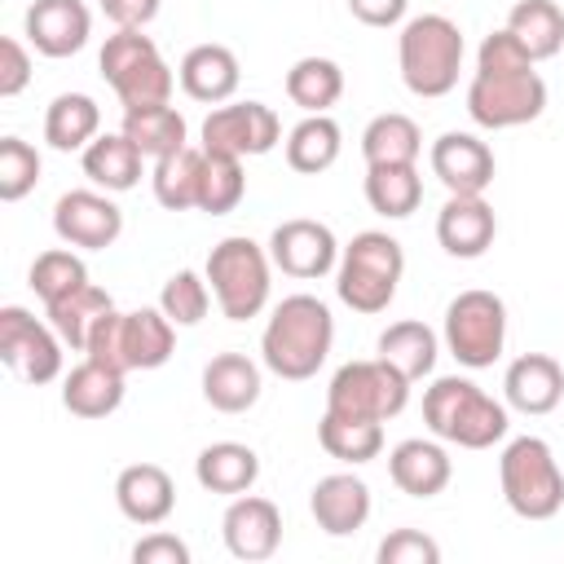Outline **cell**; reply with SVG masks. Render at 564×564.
<instances>
[{
	"label": "cell",
	"mask_w": 564,
	"mask_h": 564,
	"mask_svg": "<svg viewBox=\"0 0 564 564\" xmlns=\"http://www.w3.org/2000/svg\"><path fill=\"white\" fill-rule=\"evenodd\" d=\"M335 344V317L317 295H286L260 335V357L278 379H313Z\"/></svg>",
	"instance_id": "obj_1"
},
{
	"label": "cell",
	"mask_w": 564,
	"mask_h": 564,
	"mask_svg": "<svg viewBox=\"0 0 564 564\" xmlns=\"http://www.w3.org/2000/svg\"><path fill=\"white\" fill-rule=\"evenodd\" d=\"M423 423L436 441H449L458 449H489L511 427L507 405L458 375H445L423 392Z\"/></svg>",
	"instance_id": "obj_2"
},
{
	"label": "cell",
	"mask_w": 564,
	"mask_h": 564,
	"mask_svg": "<svg viewBox=\"0 0 564 564\" xmlns=\"http://www.w3.org/2000/svg\"><path fill=\"white\" fill-rule=\"evenodd\" d=\"M401 273H405V251L392 234L383 229H361L344 251H339V264H335V291L339 300L352 308V313H383L392 300H397V286H401Z\"/></svg>",
	"instance_id": "obj_3"
},
{
	"label": "cell",
	"mask_w": 564,
	"mask_h": 564,
	"mask_svg": "<svg viewBox=\"0 0 564 564\" xmlns=\"http://www.w3.org/2000/svg\"><path fill=\"white\" fill-rule=\"evenodd\" d=\"M401 84L414 97H445L463 70V31L445 13H419L401 26L397 40Z\"/></svg>",
	"instance_id": "obj_4"
},
{
	"label": "cell",
	"mask_w": 564,
	"mask_h": 564,
	"mask_svg": "<svg viewBox=\"0 0 564 564\" xmlns=\"http://www.w3.org/2000/svg\"><path fill=\"white\" fill-rule=\"evenodd\" d=\"M106 84L115 88V97L123 101V110L137 106H163L176 88L172 66L163 62L159 44L132 26H115V35H106L101 57H97Z\"/></svg>",
	"instance_id": "obj_5"
},
{
	"label": "cell",
	"mask_w": 564,
	"mask_h": 564,
	"mask_svg": "<svg viewBox=\"0 0 564 564\" xmlns=\"http://www.w3.org/2000/svg\"><path fill=\"white\" fill-rule=\"evenodd\" d=\"M498 480L520 520H551L564 507V471L542 436H516L498 458Z\"/></svg>",
	"instance_id": "obj_6"
},
{
	"label": "cell",
	"mask_w": 564,
	"mask_h": 564,
	"mask_svg": "<svg viewBox=\"0 0 564 564\" xmlns=\"http://www.w3.org/2000/svg\"><path fill=\"white\" fill-rule=\"evenodd\" d=\"M269 269H273L269 251L260 242H251L247 234H234V238H220L212 247L203 273L212 282L220 313L229 322H247L269 304Z\"/></svg>",
	"instance_id": "obj_7"
},
{
	"label": "cell",
	"mask_w": 564,
	"mask_h": 564,
	"mask_svg": "<svg viewBox=\"0 0 564 564\" xmlns=\"http://www.w3.org/2000/svg\"><path fill=\"white\" fill-rule=\"evenodd\" d=\"M507 344V304L494 291H458L445 308V348L458 366L485 370L502 357Z\"/></svg>",
	"instance_id": "obj_8"
},
{
	"label": "cell",
	"mask_w": 564,
	"mask_h": 564,
	"mask_svg": "<svg viewBox=\"0 0 564 564\" xmlns=\"http://www.w3.org/2000/svg\"><path fill=\"white\" fill-rule=\"evenodd\" d=\"M410 401V379L388 366L383 357L370 361H348L335 370L330 388H326V410L330 414H348V419H397Z\"/></svg>",
	"instance_id": "obj_9"
},
{
	"label": "cell",
	"mask_w": 564,
	"mask_h": 564,
	"mask_svg": "<svg viewBox=\"0 0 564 564\" xmlns=\"http://www.w3.org/2000/svg\"><path fill=\"white\" fill-rule=\"evenodd\" d=\"M546 110V84L538 70L524 75H471L467 84V115L480 128H520Z\"/></svg>",
	"instance_id": "obj_10"
},
{
	"label": "cell",
	"mask_w": 564,
	"mask_h": 564,
	"mask_svg": "<svg viewBox=\"0 0 564 564\" xmlns=\"http://www.w3.org/2000/svg\"><path fill=\"white\" fill-rule=\"evenodd\" d=\"M0 361L26 383H53L62 375V335L35 322L26 308H0Z\"/></svg>",
	"instance_id": "obj_11"
},
{
	"label": "cell",
	"mask_w": 564,
	"mask_h": 564,
	"mask_svg": "<svg viewBox=\"0 0 564 564\" xmlns=\"http://www.w3.org/2000/svg\"><path fill=\"white\" fill-rule=\"evenodd\" d=\"M278 141H282V123H278L273 106H264V101L216 106L203 119V150H216V154L256 159V154H269Z\"/></svg>",
	"instance_id": "obj_12"
},
{
	"label": "cell",
	"mask_w": 564,
	"mask_h": 564,
	"mask_svg": "<svg viewBox=\"0 0 564 564\" xmlns=\"http://www.w3.org/2000/svg\"><path fill=\"white\" fill-rule=\"evenodd\" d=\"M269 260L286 278L313 282V278H326L339 264V242H335L330 225L308 220V216H295V220H282L269 234Z\"/></svg>",
	"instance_id": "obj_13"
},
{
	"label": "cell",
	"mask_w": 564,
	"mask_h": 564,
	"mask_svg": "<svg viewBox=\"0 0 564 564\" xmlns=\"http://www.w3.org/2000/svg\"><path fill=\"white\" fill-rule=\"evenodd\" d=\"M53 234L66 247L106 251L123 234V212L97 189H70L53 203Z\"/></svg>",
	"instance_id": "obj_14"
},
{
	"label": "cell",
	"mask_w": 564,
	"mask_h": 564,
	"mask_svg": "<svg viewBox=\"0 0 564 564\" xmlns=\"http://www.w3.org/2000/svg\"><path fill=\"white\" fill-rule=\"evenodd\" d=\"M220 533L234 560L260 564L282 546V511L260 494H238L220 520Z\"/></svg>",
	"instance_id": "obj_15"
},
{
	"label": "cell",
	"mask_w": 564,
	"mask_h": 564,
	"mask_svg": "<svg viewBox=\"0 0 564 564\" xmlns=\"http://www.w3.org/2000/svg\"><path fill=\"white\" fill-rule=\"evenodd\" d=\"M432 176L449 194H485L494 181V150L471 132H445L427 150Z\"/></svg>",
	"instance_id": "obj_16"
},
{
	"label": "cell",
	"mask_w": 564,
	"mask_h": 564,
	"mask_svg": "<svg viewBox=\"0 0 564 564\" xmlns=\"http://www.w3.org/2000/svg\"><path fill=\"white\" fill-rule=\"evenodd\" d=\"M93 35V13L84 0H35L26 9V40L44 57H75Z\"/></svg>",
	"instance_id": "obj_17"
},
{
	"label": "cell",
	"mask_w": 564,
	"mask_h": 564,
	"mask_svg": "<svg viewBox=\"0 0 564 564\" xmlns=\"http://www.w3.org/2000/svg\"><path fill=\"white\" fill-rule=\"evenodd\" d=\"M498 216L480 194H449L445 207L436 212V242L454 260H476L494 247Z\"/></svg>",
	"instance_id": "obj_18"
},
{
	"label": "cell",
	"mask_w": 564,
	"mask_h": 564,
	"mask_svg": "<svg viewBox=\"0 0 564 564\" xmlns=\"http://www.w3.org/2000/svg\"><path fill=\"white\" fill-rule=\"evenodd\" d=\"M308 511H313L322 533L348 538L370 520V485L361 476H352V471L322 476L313 485V494H308Z\"/></svg>",
	"instance_id": "obj_19"
},
{
	"label": "cell",
	"mask_w": 564,
	"mask_h": 564,
	"mask_svg": "<svg viewBox=\"0 0 564 564\" xmlns=\"http://www.w3.org/2000/svg\"><path fill=\"white\" fill-rule=\"evenodd\" d=\"M115 502H119V511H123L132 524L154 529V524H163V520L172 516V507H176V485H172V476H167L159 463H132V467H123L119 480H115Z\"/></svg>",
	"instance_id": "obj_20"
},
{
	"label": "cell",
	"mask_w": 564,
	"mask_h": 564,
	"mask_svg": "<svg viewBox=\"0 0 564 564\" xmlns=\"http://www.w3.org/2000/svg\"><path fill=\"white\" fill-rule=\"evenodd\" d=\"M507 405L520 414H551L564 401V366L546 352H524L502 375Z\"/></svg>",
	"instance_id": "obj_21"
},
{
	"label": "cell",
	"mask_w": 564,
	"mask_h": 564,
	"mask_svg": "<svg viewBox=\"0 0 564 564\" xmlns=\"http://www.w3.org/2000/svg\"><path fill=\"white\" fill-rule=\"evenodd\" d=\"M388 476H392V485H397L401 494H410V498H436V494L449 485L454 463H449V454H445L436 441L410 436V441L392 445V454H388Z\"/></svg>",
	"instance_id": "obj_22"
},
{
	"label": "cell",
	"mask_w": 564,
	"mask_h": 564,
	"mask_svg": "<svg viewBox=\"0 0 564 564\" xmlns=\"http://www.w3.org/2000/svg\"><path fill=\"white\" fill-rule=\"evenodd\" d=\"M176 75H181L185 97H194V101H203V106L229 101V97L238 93V79H242L238 57H234L225 44H194V48L181 57Z\"/></svg>",
	"instance_id": "obj_23"
},
{
	"label": "cell",
	"mask_w": 564,
	"mask_h": 564,
	"mask_svg": "<svg viewBox=\"0 0 564 564\" xmlns=\"http://www.w3.org/2000/svg\"><path fill=\"white\" fill-rule=\"evenodd\" d=\"M203 401L220 414H242L260 401V366L247 352H216L203 366Z\"/></svg>",
	"instance_id": "obj_24"
},
{
	"label": "cell",
	"mask_w": 564,
	"mask_h": 564,
	"mask_svg": "<svg viewBox=\"0 0 564 564\" xmlns=\"http://www.w3.org/2000/svg\"><path fill=\"white\" fill-rule=\"evenodd\" d=\"M62 405L75 419H106L123 405V370L101 366L84 357L66 379H62Z\"/></svg>",
	"instance_id": "obj_25"
},
{
	"label": "cell",
	"mask_w": 564,
	"mask_h": 564,
	"mask_svg": "<svg viewBox=\"0 0 564 564\" xmlns=\"http://www.w3.org/2000/svg\"><path fill=\"white\" fill-rule=\"evenodd\" d=\"M194 480H198L207 494L238 498V494H251V485L260 480V458H256V449L242 445V441H216V445H207V449L194 458Z\"/></svg>",
	"instance_id": "obj_26"
},
{
	"label": "cell",
	"mask_w": 564,
	"mask_h": 564,
	"mask_svg": "<svg viewBox=\"0 0 564 564\" xmlns=\"http://www.w3.org/2000/svg\"><path fill=\"white\" fill-rule=\"evenodd\" d=\"M84 176L106 189V194H123L141 181V163L145 154L123 137V132H97L88 145H84Z\"/></svg>",
	"instance_id": "obj_27"
},
{
	"label": "cell",
	"mask_w": 564,
	"mask_h": 564,
	"mask_svg": "<svg viewBox=\"0 0 564 564\" xmlns=\"http://www.w3.org/2000/svg\"><path fill=\"white\" fill-rule=\"evenodd\" d=\"M128 370H159L176 348V322L163 308H132L119 326Z\"/></svg>",
	"instance_id": "obj_28"
},
{
	"label": "cell",
	"mask_w": 564,
	"mask_h": 564,
	"mask_svg": "<svg viewBox=\"0 0 564 564\" xmlns=\"http://www.w3.org/2000/svg\"><path fill=\"white\" fill-rule=\"evenodd\" d=\"M366 203L388 220H405L423 203L419 167L414 163H370L366 167Z\"/></svg>",
	"instance_id": "obj_29"
},
{
	"label": "cell",
	"mask_w": 564,
	"mask_h": 564,
	"mask_svg": "<svg viewBox=\"0 0 564 564\" xmlns=\"http://www.w3.org/2000/svg\"><path fill=\"white\" fill-rule=\"evenodd\" d=\"M101 128V106L88 93H62L44 110V141L62 154L84 150Z\"/></svg>",
	"instance_id": "obj_30"
},
{
	"label": "cell",
	"mask_w": 564,
	"mask_h": 564,
	"mask_svg": "<svg viewBox=\"0 0 564 564\" xmlns=\"http://www.w3.org/2000/svg\"><path fill=\"white\" fill-rule=\"evenodd\" d=\"M344 150V132L330 115H304L291 132H286V163L300 176H317L326 172Z\"/></svg>",
	"instance_id": "obj_31"
},
{
	"label": "cell",
	"mask_w": 564,
	"mask_h": 564,
	"mask_svg": "<svg viewBox=\"0 0 564 564\" xmlns=\"http://www.w3.org/2000/svg\"><path fill=\"white\" fill-rule=\"evenodd\" d=\"M145 159H163V154H176L185 145V115L172 110L167 101L163 106H137V110H123V128H119Z\"/></svg>",
	"instance_id": "obj_32"
},
{
	"label": "cell",
	"mask_w": 564,
	"mask_h": 564,
	"mask_svg": "<svg viewBox=\"0 0 564 564\" xmlns=\"http://www.w3.org/2000/svg\"><path fill=\"white\" fill-rule=\"evenodd\" d=\"M317 441H322V449L330 458L361 467V463L379 458V449H383V423L379 419H348V414H330L326 410L322 423H317Z\"/></svg>",
	"instance_id": "obj_33"
},
{
	"label": "cell",
	"mask_w": 564,
	"mask_h": 564,
	"mask_svg": "<svg viewBox=\"0 0 564 564\" xmlns=\"http://www.w3.org/2000/svg\"><path fill=\"white\" fill-rule=\"evenodd\" d=\"M507 31L524 44V53L533 62L555 57L564 48V9L555 0H520L507 13Z\"/></svg>",
	"instance_id": "obj_34"
},
{
	"label": "cell",
	"mask_w": 564,
	"mask_h": 564,
	"mask_svg": "<svg viewBox=\"0 0 564 564\" xmlns=\"http://www.w3.org/2000/svg\"><path fill=\"white\" fill-rule=\"evenodd\" d=\"M361 154H366V167L370 163H419L423 154V132L410 115H375L361 132Z\"/></svg>",
	"instance_id": "obj_35"
},
{
	"label": "cell",
	"mask_w": 564,
	"mask_h": 564,
	"mask_svg": "<svg viewBox=\"0 0 564 564\" xmlns=\"http://www.w3.org/2000/svg\"><path fill=\"white\" fill-rule=\"evenodd\" d=\"M286 97L304 115H326L344 97V70H339V62H330V57H300L286 70Z\"/></svg>",
	"instance_id": "obj_36"
},
{
	"label": "cell",
	"mask_w": 564,
	"mask_h": 564,
	"mask_svg": "<svg viewBox=\"0 0 564 564\" xmlns=\"http://www.w3.org/2000/svg\"><path fill=\"white\" fill-rule=\"evenodd\" d=\"M198 181H203V150L181 145L176 154L154 159L150 185H154L159 207H167V212H189V207H198Z\"/></svg>",
	"instance_id": "obj_37"
},
{
	"label": "cell",
	"mask_w": 564,
	"mask_h": 564,
	"mask_svg": "<svg viewBox=\"0 0 564 564\" xmlns=\"http://www.w3.org/2000/svg\"><path fill=\"white\" fill-rule=\"evenodd\" d=\"M44 308H48V326L62 335V344H70V352H84L88 330H93L97 317L110 313L115 304H110V295H106L101 286L84 282V286H75L70 295H62V300H53V304H44Z\"/></svg>",
	"instance_id": "obj_38"
},
{
	"label": "cell",
	"mask_w": 564,
	"mask_h": 564,
	"mask_svg": "<svg viewBox=\"0 0 564 564\" xmlns=\"http://www.w3.org/2000/svg\"><path fill=\"white\" fill-rule=\"evenodd\" d=\"M379 357L414 383V379L432 375V366H436V335L423 322H392L379 335Z\"/></svg>",
	"instance_id": "obj_39"
},
{
	"label": "cell",
	"mask_w": 564,
	"mask_h": 564,
	"mask_svg": "<svg viewBox=\"0 0 564 564\" xmlns=\"http://www.w3.org/2000/svg\"><path fill=\"white\" fill-rule=\"evenodd\" d=\"M247 194V176H242V159L234 154H216L203 150V181H198V212L207 216H225L242 203Z\"/></svg>",
	"instance_id": "obj_40"
},
{
	"label": "cell",
	"mask_w": 564,
	"mask_h": 564,
	"mask_svg": "<svg viewBox=\"0 0 564 564\" xmlns=\"http://www.w3.org/2000/svg\"><path fill=\"white\" fill-rule=\"evenodd\" d=\"M84 282H88V269H84V260H79L75 251H66V247H48V251H40L35 264H31V291H35L44 304L70 295V291L84 286Z\"/></svg>",
	"instance_id": "obj_41"
},
{
	"label": "cell",
	"mask_w": 564,
	"mask_h": 564,
	"mask_svg": "<svg viewBox=\"0 0 564 564\" xmlns=\"http://www.w3.org/2000/svg\"><path fill=\"white\" fill-rule=\"evenodd\" d=\"M207 304H212V286H207V273H194V269H181L163 282L159 291V308L176 322V326H198L207 317Z\"/></svg>",
	"instance_id": "obj_42"
},
{
	"label": "cell",
	"mask_w": 564,
	"mask_h": 564,
	"mask_svg": "<svg viewBox=\"0 0 564 564\" xmlns=\"http://www.w3.org/2000/svg\"><path fill=\"white\" fill-rule=\"evenodd\" d=\"M40 181V150L22 137H0V198L18 203Z\"/></svg>",
	"instance_id": "obj_43"
},
{
	"label": "cell",
	"mask_w": 564,
	"mask_h": 564,
	"mask_svg": "<svg viewBox=\"0 0 564 564\" xmlns=\"http://www.w3.org/2000/svg\"><path fill=\"white\" fill-rule=\"evenodd\" d=\"M524 70H533V57L524 53V44L507 26L480 40V48H476V75H524Z\"/></svg>",
	"instance_id": "obj_44"
},
{
	"label": "cell",
	"mask_w": 564,
	"mask_h": 564,
	"mask_svg": "<svg viewBox=\"0 0 564 564\" xmlns=\"http://www.w3.org/2000/svg\"><path fill=\"white\" fill-rule=\"evenodd\" d=\"M375 560L379 564H436L441 560V546H436V538H427L419 529H392L379 542Z\"/></svg>",
	"instance_id": "obj_45"
},
{
	"label": "cell",
	"mask_w": 564,
	"mask_h": 564,
	"mask_svg": "<svg viewBox=\"0 0 564 564\" xmlns=\"http://www.w3.org/2000/svg\"><path fill=\"white\" fill-rule=\"evenodd\" d=\"M119 326H123V313H101L97 326L88 330V344H84V357L101 361V366H115L128 375V361H123V339H119Z\"/></svg>",
	"instance_id": "obj_46"
},
{
	"label": "cell",
	"mask_w": 564,
	"mask_h": 564,
	"mask_svg": "<svg viewBox=\"0 0 564 564\" xmlns=\"http://www.w3.org/2000/svg\"><path fill=\"white\" fill-rule=\"evenodd\" d=\"M31 84V53L22 48V40L4 35L0 40V97H18Z\"/></svg>",
	"instance_id": "obj_47"
},
{
	"label": "cell",
	"mask_w": 564,
	"mask_h": 564,
	"mask_svg": "<svg viewBox=\"0 0 564 564\" xmlns=\"http://www.w3.org/2000/svg\"><path fill=\"white\" fill-rule=\"evenodd\" d=\"M132 564H189V546L176 533H145L132 546Z\"/></svg>",
	"instance_id": "obj_48"
},
{
	"label": "cell",
	"mask_w": 564,
	"mask_h": 564,
	"mask_svg": "<svg viewBox=\"0 0 564 564\" xmlns=\"http://www.w3.org/2000/svg\"><path fill=\"white\" fill-rule=\"evenodd\" d=\"M159 4H163V0H101V13H106L115 26L141 31V26H150V22L159 18Z\"/></svg>",
	"instance_id": "obj_49"
},
{
	"label": "cell",
	"mask_w": 564,
	"mask_h": 564,
	"mask_svg": "<svg viewBox=\"0 0 564 564\" xmlns=\"http://www.w3.org/2000/svg\"><path fill=\"white\" fill-rule=\"evenodd\" d=\"M405 4L410 0H348L352 18L366 26H397L405 18Z\"/></svg>",
	"instance_id": "obj_50"
}]
</instances>
